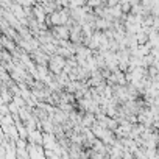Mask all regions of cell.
<instances>
[{
	"label": "cell",
	"instance_id": "obj_1",
	"mask_svg": "<svg viewBox=\"0 0 159 159\" xmlns=\"http://www.w3.org/2000/svg\"><path fill=\"white\" fill-rule=\"evenodd\" d=\"M66 64H67V59L66 58H62V56H59V55H52L50 56V61H48V64H47V67H48V72L53 75H59L62 70H64V67H66Z\"/></svg>",
	"mask_w": 159,
	"mask_h": 159
}]
</instances>
